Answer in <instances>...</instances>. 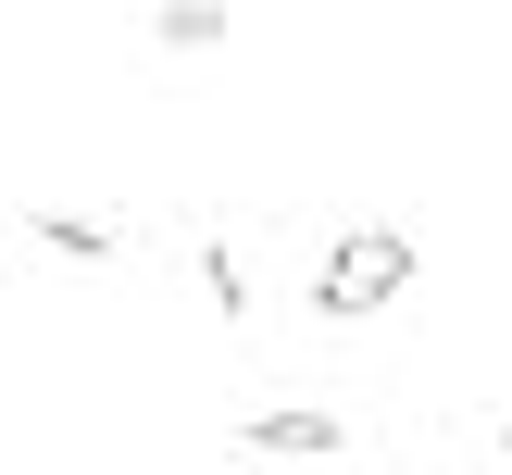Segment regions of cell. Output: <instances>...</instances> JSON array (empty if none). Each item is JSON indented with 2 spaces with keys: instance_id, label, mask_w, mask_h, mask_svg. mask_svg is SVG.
<instances>
[{
  "instance_id": "cell-1",
  "label": "cell",
  "mask_w": 512,
  "mask_h": 475,
  "mask_svg": "<svg viewBox=\"0 0 512 475\" xmlns=\"http://www.w3.org/2000/svg\"><path fill=\"white\" fill-rule=\"evenodd\" d=\"M413 263H425V250L400 238V225H350V238H325V263H313V313H325V325L388 313V300L413 288Z\"/></svg>"
},
{
  "instance_id": "cell-2",
  "label": "cell",
  "mask_w": 512,
  "mask_h": 475,
  "mask_svg": "<svg viewBox=\"0 0 512 475\" xmlns=\"http://www.w3.org/2000/svg\"><path fill=\"white\" fill-rule=\"evenodd\" d=\"M338 438H350V425H338V413H313V400H275V413H250V425H238L250 463H338Z\"/></svg>"
},
{
  "instance_id": "cell-3",
  "label": "cell",
  "mask_w": 512,
  "mask_h": 475,
  "mask_svg": "<svg viewBox=\"0 0 512 475\" xmlns=\"http://www.w3.org/2000/svg\"><path fill=\"white\" fill-rule=\"evenodd\" d=\"M25 238H38L50 263H113V250H125V238H113L100 213H25Z\"/></svg>"
},
{
  "instance_id": "cell-4",
  "label": "cell",
  "mask_w": 512,
  "mask_h": 475,
  "mask_svg": "<svg viewBox=\"0 0 512 475\" xmlns=\"http://www.w3.org/2000/svg\"><path fill=\"white\" fill-rule=\"evenodd\" d=\"M163 50H225V0H163Z\"/></svg>"
},
{
  "instance_id": "cell-5",
  "label": "cell",
  "mask_w": 512,
  "mask_h": 475,
  "mask_svg": "<svg viewBox=\"0 0 512 475\" xmlns=\"http://www.w3.org/2000/svg\"><path fill=\"white\" fill-rule=\"evenodd\" d=\"M200 288H213L225 313H250V275H238V250H200Z\"/></svg>"
},
{
  "instance_id": "cell-6",
  "label": "cell",
  "mask_w": 512,
  "mask_h": 475,
  "mask_svg": "<svg viewBox=\"0 0 512 475\" xmlns=\"http://www.w3.org/2000/svg\"><path fill=\"white\" fill-rule=\"evenodd\" d=\"M500 450H512V425H500Z\"/></svg>"
}]
</instances>
